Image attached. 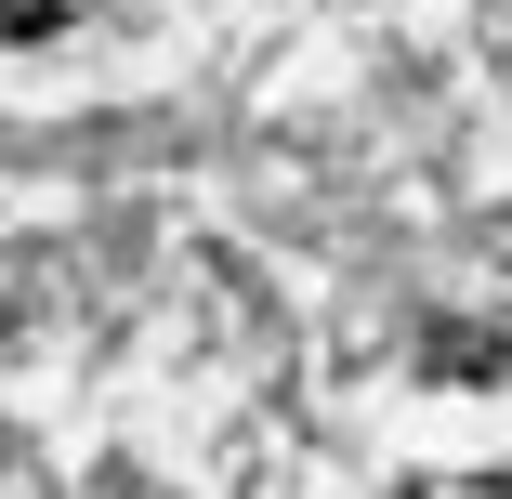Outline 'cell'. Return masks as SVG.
Returning a JSON list of instances; mask_svg holds the SVG:
<instances>
[{"instance_id":"cell-1","label":"cell","mask_w":512,"mask_h":499,"mask_svg":"<svg viewBox=\"0 0 512 499\" xmlns=\"http://www.w3.org/2000/svg\"><path fill=\"white\" fill-rule=\"evenodd\" d=\"M79 0H0V40H40V27H66Z\"/></svg>"}]
</instances>
